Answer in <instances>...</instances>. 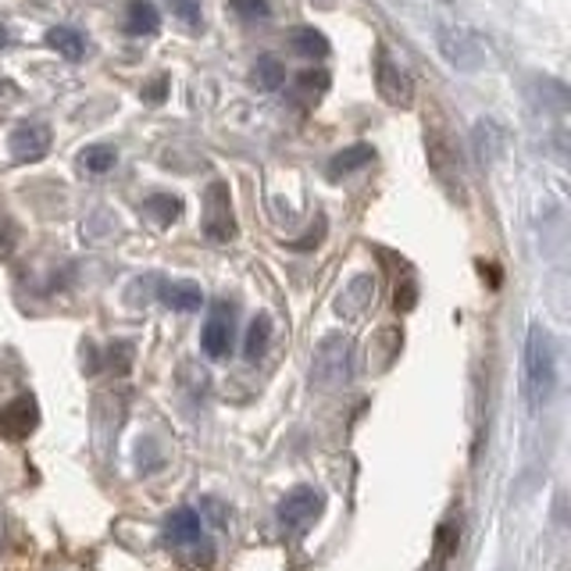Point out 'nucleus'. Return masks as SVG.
<instances>
[{"mask_svg": "<svg viewBox=\"0 0 571 571\" xmlns=\"http://www.w3.org/2000/svg\"><path fill=\"white\" fill-rule=\"evenodd\" d=\"M161 29V14L151 0H129L125 8V33L129 36H154Z\"/></svg>", "mask_w": 571, "mask_h": 571, "instance_id": "nucleus-14", "label": "nucleus"}, {"mask_svg": "<svg viewBox=\"0 0 571 571\" xmlns=\"http://www.w3.org/2000/svg\"><path fill=\"white\" fill-rule=\"evenodd\" d=\"M161 300H165L172 311H200V304H204V293L197 283H165L161 286Z\"/></svg>", "mask_w": 571, "mask_h": 571, "instance_id": "nucleus-16", "label": "nucleus"}, {"mask_svg": "<svg viewBox=\"0 0 571 571\" xmlns=\"http://www.w3.org/2000/svg\"><path fill=\"white\" fill-rule=\"evenodd\" d=\"M4 43H8V36H4V29H0V47H4Z\"/></svg>", "mask_w": 571, "mask_h": 571, "instance_id": "nucleus-33", "label": "nucleus"}, {"mask_svg": "<svg viewBox=\"0 0 571 571\" xmlns=\"http://www.w3.org/2000/svg\"><path fill=\"white\" fill-rule=\"evenodd\" d=\"M321 507H326V496L311 486H297L279 501V525L286 529V536H304L318 521Z\"/></svg>", "mask_w": 571, "mask_h": 571, "instance_id": "nucleus-4", "label": "nucleus"}, {"mask_svg": "<svg viewBox=\"0 0 571 571\" xmlns=\"http://www.w3.org/2000/svg\"><path fill=\"white\" fill-rule=\"evenodd\" d=\"M553 386H558V350L543 326H532L525 340V397L536 411L550 404Z\"/></svg>", "mask_w": 571, "mask_h": 571, "instance_id": "nucleus-1", "label": "nucleus"}, {"mask_svg": "<svg viewBox=\"0 0 571 571\" xmlns=\"http://www.w3.org/2000/svg\"><path fill=\"white\" fill-rule=\"evenodd\" d=\"M168 8L186 25H200V0H168Z\"/></svg>", "mask_w": 571, "mask_h": 571, "instance_id": "nucleus-26", "label": "nucleus"}, {"mask_svg": "<svg viewBox=\"0 0 571 571\" xmlns=\"http://www.w3.org/2000/svg\"><path fill=\"white\" fill-rule=\"evenodd\" d=\"M165 90H168V79L161 76V79H157L154 86H146V90H143V97H146V100H161V97H165Z\"/></svg>", "mask_w": 571, "mask_h": 571, "instance_id": "nucleus-30", "label": "nucleus"}, {"mask_svg": "<svg viewBox=\"0 0 571 571\" xmlns=\"http://www.w3.org/2000/svg\"><path fill=\"white\" fill-rule=\"evenodd\" d=\"M268 340H272V318H268V315H257V318L251 321V329H246V343H243L246 361L265 358Z\"/></svg>", "mask_w": 571, "mask_h": 571, "instance_id": "nucleus-20", "label": "nucleus"}, {"mask_svg": "<svg viewBox=\"0 0 571 571\" xmlns=\"http://www.w3.org/2000/svg\"><path fill=\"white\" fill-rule=\"evenodd\" d=\"M372 157H375V151H372L369 143H354V146H347V151H340V154H336V157L329 161L326 175H329L332 183H340V179H347V175L369 168Z\"/></svg>", "mask_w": 571, "mask_h": 571, "instance_id": "nucleus-13", "label": "nucleus"}, {"mask_svg": "<svg viewBox=\"0 0 571 571\" xmlns=\"http://www.w3.org/2000/svg\"><path fill=\"white\" fill-rule=\"evenodd\" d=\"M40 426V404L36 397H14L0 407V439H29Z\"/></svg>", "mask_w": 571, "mask_h": 571, "instance_id": "nucleus-7", "label": "nucleus"}, {"mask_svg": "<svg viewBox=\"0 0 571 571\" xmlns=\"http://www.w3.org/2000/svg\"><path fill=\"white\" fill-rule=\"evenodd\" d=\"M504 143H507V133H504L501 122H493V119H479L475 122L472 146H475V157L482 161V165H493V161H501Z\"/></svg>", "mask_w": 571, "mask_h": 571, "instance_id": "nucleus-11", "label": "nucleus"}, {"mask_svg": "<svg viewBox=\"0 0 571 571\" xmlns=\"http://www.w3.org/2000/svg\"><path fill=\"white\" fill-rule=\"evenodd\" d=\"M143 211L151 215L157 226H168V222H175V218L183 215V200L172 197V194H151L143 200Z\"/></svg>", "mask_w": 571, "mask_h": 571, "instance_id": "nucleus-21", "label": "nucleus"}, {"mask_svg": "<svg viewBox=\"0 0 571 571\" xmlns=\"http://www.w3.org/2000/svg\"><path fill=\"white\" fill-rule=\"evenodd\" d=\"M108 358H111V369L119 372V375H125L129 364H133V347H129V343H114L108 350Z\"/></svg>", "mask_w": 571, "mask_h": 571, "instance_id": "nucleus-28", "label": "nucleus"}, {"mask_svg": "<svg viewBox=\"0 0 571 571\" xmlns=\"http://www.w3.org/2000/svg\"><path fill=\"white\" fill-rule=\"evenodd\" d=\"M47 47H54L62 57H68V62H83V54H86V40L76 33V29H68V25H54V29H47Z\"/></svg>", "mask_w": 571, "mask_h": 571, "instance_id": "nucleus-18", "label": "nucleus"}, {"mask_svg": "<svg viewBox=\"0 0 571 571\" xmlns=\"http://www.w3.org/2000/svg\"><path fill=\"white\" fill-rule=\"evenodd\" d=\"M229 8L240 14V19H265L268 0H229Z\"/></svg>", "mask_w": 571, "mask_h": 571, "instance_id": "nucleus-27", "label": "nucleus"}, {"mask_svg": "<svg viewBox=\"0 0 571 571\" xmlns=\"http://www.w3.org/2000/svg\"><path fill=\"white\" fill-rule=\"evenodd\" d=\"M372 300H375V279L372 275H358V279H350V286L340 293L336 311L347 315V318H361L364 311H369Z\"/></svg>", "mask_w": 571, "mask_h": 571, "instance_id": "nucleus-12", "label": "nucleus"}, {"mask_svg": "<svg viewBox=\"0 0 571 571\" xmlns=\"http://www.w3.org/2000/svg\"><path fill=\"white\" fill-rule=\"evenodd\" d=\"M307 4H315V8H336V0H307Z\"/></svg>", "mask_w": 571, "mask_h": 571, "instance_id": "nucleus-31", "label": "nucleus"}, {"mask_svg": "<svg viewBox=\"0 0 571 571\" xmlns=\"http://www.w3.org/2000/svg\"><path fill=\"white\" fill-rule=\"evenodd\" d=\"M204 232L215 243H229L237 237V222H232V200L226 183H211L204 194Z\"/></svg>", "mask_w": 571, "mask_h": 571, "instance_id": "nucleus-6", "label": "nucleus"}, {"mask_svg": "<svg viewBox=\"0 0 571 571\" xmlns=\"http://www.w3.org/2000/svg\"><path fill=\"white\" fill-rule=\"evenodd\" d=\"M354 375V347L343 336H326L315 350V361H311V383L321 389H336L350 383Z\"/></svg>", "mask_w": 571, "mask_h": 571, "instance_id": "nucleus-3", "label": "nucleus"}, {"mask_svg": "<svg viewBox=\"0 0 571 571\" xmlns=\"http://www.w3.org/2000/svg\"><path fill=\"white\" fill-rule=\"evenodd\" d=\"M426 146H429V168L436 172V179L443 183L453 197H461V172H458V157H453V151L447 146V140L443 136H436V133H429L426 136Z\"/></svg>", "mask_w": 571, "mask_h": 571, "instance_id": "nucleus-10", "label": "nucleus"}, {"mask_svg": "<svg viewBox=\"0 0 571 571\" xmlns=\"http://www.w3.org/2000/svg\"><path fill=\"white\" fill-rule=\"evenodd\" d=\"M375 90L389 108H411V100H415L411 76H407V72L393 62V57L386 54V47L375 51Z\"/></svg>", "mask_w": 571, "mask_h": 571, "instance_id": "nucleus-5", "label": "nucleus"}, {"mask_svg": "<svg viewBox=\"0 0 571 571\" xmlns=\"http://www.w3.org/2000/svg\"><path fill=\"white\" fill-rule=\"evenodd\" d=\"M114 161H119V154H114V146L108 143H97V146H86V151L79 154V165L86 172H94V175H105L114 168Z\"/></svg>", "mask_w": 571, "mask_h": 571, "instance_id": "nucleus-23", "label": "nucleus"}, {"mask_svg": "<svg viewBox=\"0 0 571 571\" xmlns=\"http://www.w3.org/2000/svg\"><path fill=\"white\" fill-rule=\"evenodd\" d=\"M393 300H397V304H393L397 311H411L415 300H418V286L411 279H404V286H397V297H393Z\"/></svg>", "mask_w": 571, "mask_h": 571, "instance_id": "nucleus-29", "label": "nucleus"}, {"mask_svg": "<svg viewBox=\"0 0 571 571\" xmlns=\"http://www.w3.org/2000/svg\"><path fill=\"white\" fill-rule=\"evenodd\" d=\"M14 243H19V229H14L8 211H0V257H11L14 254Z\"/></svg>", "mask_w": 571, "mask_h": 571, "instance_id": "nucleus-25", "label": "nucleus"}, {"mask_svg": "<svg viewBox=\"0 0 571 571\" xmlns=\"http://www.w3.org/2000/svg\"><path fill=\"white\" fill-rule=\"evenodd\" d=\"M200 347L208 358H229L232 354V307L226 300L215 304L208 326H204Z\"/></svg>", "mask_w": 571, "mask_h": 571, "instance_id": "nucleus-9", "label": "nucleus"}, {"mask_svg": "<svg viewBox=\"0 0 571 571\" xmlns=\"http://www.w3.org/2000/svg\"><path fill=\"white\" fill-rule=\"evenodd\" d=\"M329 83L332 79H329L326 68H304V72H297V79H293V97L307 100V105H315L318 97H326Z\"/></svg>", "mask_w": 571, "mask_h": 571, "instance_id": "nucleus-17", "label": "nucleus"}, {"mask_svg": "<svg viewBox=\"0 0 571 571\" xmlns=\"http://www.w3.org/2000/svg\"><path fill=\"white\" fill-rule=\"evenodd\" d=\"M436 43H439V54H443L458 72H479L482 65L490 62L486 40H482L475 29H468L461 22H439L436 25Z\"/></svg>", "mask_w": 571, "mask_h": 571, "instance_id": "nucleus-2", "label": "nucleus"}, {"mask_svg": "<svg viewBox=\"0 0 571 571\" xmlns=\"http://www.w3.org/2000/svg\"><path fill=\"white\" fill-rule=\"evenodd\" d=\"M200 529H204V521H200L197 510H189V507L172 510L168 521H165V532H168L172 543H197Z\"/></svg>", "mask_w": 571, "mask_h": 571, "instance_id": "nucleus-15", "label": "nucleus"}, {"mask_svg": "<svg viewBox=\"0 0 571 571\" xmlns=\"http://www.w3.org/2000/svg\"><path fill=\"white\" fill-rule=\"evenodd\" d=\"M458 536L461 532H458V525H453V521H443L436 529V561L439 564H447L453 553H458Z\"/></svg>", "mask_w": 571, "mask_h": 571, "instance_id": "nucleus-24", "label": "nucleus"}, {"mask_svg": "<svg viewBox=\"0 0 571 571\" xmlns=\"http://www.w3.org/2000/svg\"><path fill=\"white\" fill-rule=\"evenodd\" d=\"M0 550H4V543H0Z\"/></svg>", "mask_w": 571, "mask_h": 571, "instance_id": "nucleus-34", "label": "nucleus"}, {"mask_svg": "<svg viewBox=\"0 0 571 571\" xmlns=\"http://www.w3.org/2000/svg\"><path fill=\"white\" fill-rule=\"evenodd\" d=\"M11 90V83H0V94H8Z\"/></svg>", "mask_w": 571, "mask_h": 571, "instance_id": "nucleus-32", "label": "nucleus"}, {"mask_svg": "<svg viewBox=\"0 0 571 571\" xmlns=\"http://www.w3.org/2000/svg\"><path fill=\"white\" fill-rule=\"evenodd\" d=\"M51 151V129L40 122H25L8 136V154L19 165H29V161H40Z\"/></svg>", "mask_w": 571, "mask_h": 571, "instance_id": "nucleus-8", "label": "nucleus"}, {"mask_svg": "<svg viewBox=\"0 0 571 571\" xmlns=\"http://www.w3.org/2000/svg\"><path fill=\"white\" fill-rule=\"evenodd\" d=\"M254 86L257 90H279V86L286 83V65L279 62V57H272V54H265V57H257V65H254Z\"/></svg>", "mask_w": 571, "mask_h": 571, "instance_id": "nucleus-19", "label": "nucleus"}, {"mask_svg": "<svg viewBox=\"0 0 571 571\" xmlns=\"http://www.w3.org/2000/svg\"><path fill=\"white\" fill-rule=\"evenodd\" d=\"M289 47L300 57H326L329 54V40L318 33V29H293L289 33Z\"/></svg>", "mask_w": 571, "mask_h": 571, "instance_id": "nucleus-22", "label": "nucleus"}]
</instances>
